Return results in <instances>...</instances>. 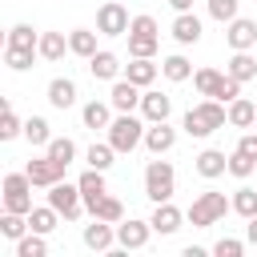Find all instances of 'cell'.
<instances>
[{"label": "cell", "instance_id": "6da1fadb", "mask_svg": "<svg viewBox=\"0 0 257 257\" xmlns=\"http://www.w3.org/2000/svg\"><path fill=\"white\" fill-rule=\"evenodd\" d=\"M225 124H229V104L217 100V96H205V100L193 104V108L185 112V120H181V128H185L189 137H197V141H205L209 133L225 128Z\"/></svg>", "mask_w": 257, "mask_h": 257}, {"label": "cell", "instance_id": "7a4b0ae2", "mask_svg": "<svg viewBox=\"0 0 257 257\" xmlns=\"http://www.w3.org/2000/svg\"><path fill=\"white\" fill-rule=\"evenodd\" d=\"M225 213H233V197H225V193H213V189H205V193H197L193 197V205H189V225L193 229H209V225H217Z\"/></svg>", "mask_w": 257, "mask_h": 257}, {"label": "cell", "instance_id": "3957f363", "mask_svg": "<svg viewBox=\"0 0 257 257\" xmlns=\"http://www.w3.org/2000/svg\"><path fill=\"white\" fill-rule=\"evenodd\" d=\"M145 128H149V124L137 120L133 112H116L104 133H108V145H112L116 153H133L137 145H145Z\"/></svg>", "mask_w": 257, "mask_h": 257}, {"label": "cell", "instance_id": "277c9868", "mask_svg": "<svg viewBox=\"0 0 257 257\" xmlns=\"http://www.w3.org/2000/svg\"><path fill=\"white\" fill-rule=\"evenodd\" d=\"M173 193H177V173H173V165L169 161H149L145 165V197L153 201V205H161V201H173Z\"/></svg>", "mask_w": 257, "mask_h": 257}, {"label": "cell", "instance_id": "5b68a950", "mask_svg": "<svg viewBox=\"0 0 257 257\" xmlns=\"http://www.w3.org/2000/svg\"><path fill=\"white\" fill-rule=\"evenodd\" d=\"M157 48H161L157 20L149 12L133 16V24H128V56H157Z\"/></svg>", "mask_w": 257, "mask_h": 257}, {"label": "cell", "instance_id": "8992f818", "mask_svg": "<svg viewBox=\"0 0 257 257\" xmlns=\"http://www.w3.org/2000/svg\"><path fill=\"white\" fill-rule=\"evenodd\" d=\"M32 189H36V185H32L28 173H8V177H4V209L28 217V213H32Z\"/></svg>", "mask_w": 257, "mask_h": 257}, {"label": "cell", "instance_id": "52a82bcc", "mask_svg": "<svg viewBox=\"0 0 257 257\" xmlns=\"http://www.w3.org/2000/svg\"><path fill=\"white\" fill-rule=\"evenodd\" d=\"M48 205L64 217V221H76L84 213V197H80V185H68V181H56L48 189Z\"/></svg>", "mask_w": 257, "mask_h": 257}, {"label": "cell", "instance_id": "ba28073f", "mask_svg": "<svg viewBox=\"0 0 257 257\" xmlns=\"http://www.w3.org/2000/svg\"><path fill=\"white\" fill-rule=\"evenodd\" d=\"M128 24H133V16H128V8L116 4V0H104V4L96 8V32H100V36H128Z\"/></svg>", "mask_w": 257, "mask_h": 257}, {"label": "cell", "instance_id": "9c48e42d", "mask_svg": "<svg viewBox=\"0 0 257 257\" xmlns=\"http://www.w3.org/2000/svg\"><path fill=\"white\" fill-rule=\"evenodd\" d=\"M225 44H229L233 52H253V48H257V20H249V16L229 20V24H225Z\"/></svg>", "mask_w": 257, "mask_h": 257}, {"label": "cell", "instance_id": "30bf717a", "mask_svg": "<svg viewBox=\"0 0 257 257\" xmlns=\"http://www.w3.org/2000/svg\"><path fill=\"white\" fill-rule=\"evenodd\" d=\"M64 169H68V165L52 161L48 153H44V157H32V161L24 165V173L32 177V185H36V189H52L56 181H64Z\"/></svg>", "mask_w": 257, "mask_h": 257}, {"label": "cell", "instance_id": "8fae6325", "mask_svg": "<svg viewBox=\"0 0 257 257\" xmlns=\"http://www.w3.org/2000/svg\"><path fill=\"white\" fill-rule=\"evenodd\" d=\"M153 233H157L153 221H137V217L116 221V245H120V249H145Z\"/></svg>", "mask_w": 257, "mask_h": 257}, {"label": "cell", "instance_id": "7c38bea8", "mask_svg": "<svg viewBox=\"0 0 257 257\" xmlns=\"http://www.w3.org/2000/svg\"><path fill=\"white\" fill-rule=\"evenodd\" d=\"M80 241H84V249H92V253H108V249L116 245V225H112V221H100V217H92V221L84 225Z\"/></svg>", "mask_w": 257, "mask_h": 257}, {"label": "cell", "instance_id": "4fadbf2b", "mask_svg": "<svg viewBox=\"0 0 257 257\" xmlns=\"http://www.w3.org/2000/svg\"><path fill=\"white\" fill-rule=\"evenodd\" d=\"M141 96H145V88L133 84L128 76L112 80V88H108V104H112L116 112H133V108H141Z\"/></svg>", "mask_w": 257, "mask_h": 257}, {"label": "cell", "instance_id": "5bb4252c", "mask_svg": "<svg viewBox=\"0 0 257 257\" xmlns=\"http://www.w3.org/2000/svg\"><path fill=\"white\" fill-rule=\"evenodd\" d=\"M173 145H177V128H173L169 120H153V124L145 128V149H149L153 157H165Z\"/></svg>", "mask_w": 257, "mask_h": 257}, {"label": "cell", "instance_id": "9a60e30c", "mask_svg": "<svg viewBox=\"0 0 257 257\" xmlns=\"http://www.w3.org/2000/svg\"><path fill=\"white\" fill-rule=\"evenodd\" d=\"M193 169H197V177L217 181V177H225V173H229V157H225L221 149H201V153L193 157Z\"/></svg>", "mask_w": 257, "mask_h": 257}, {"label": "cell", "instance_id": "2e32d148", "mask_svg": "<svg viewBox=\"0 0 257 257\" xmlns=\"http://www.w3.org/2000/svg\"><path fill=\"white\" fill-rule=\"evenodd\" d=\"M88 72H92V80H120L124 64H120V56H116V52L96 48V56H88Z\"/></svg>", "mask_w": 257, "mask_h": 257}, {"label": "cell", "instance_id": "e0dca14e", "mask_svg": "<svg viewBox=\"0 0 257 257\" xmlns=\"http://www.w3.org/2000/svg\"><path fill=\"white\" fill-rule=\"evenodd\" d=\"M149 221H153V229H157L161 237H173V233L185 225V213H181L173 201H161V205L153 209V217H149Z\"/></svg>", "mask_w": 257, "mask_h": 257}, {"label": "cell", "instance_id": "ac0fdd59", "mask_svg": "<svg viewBox=\"0 0 257 257\" xmlns=\"http://www.w3.org/2000/svg\"><path fill=\"white\" fill-rule=\"evenodd\" d=\"M124 76H128L133 84H141V88H153V80L161 76V64H153V56H128Z\"/></svg>", "mask_w": 257, "mask_h": 257}, {"label": "cell", "instance_id": "d6986e66", "mask_svg": "<svg viewBox=\"0 0 257 257\" xmlns=\"http://www.w3.org/2000/svg\"><path fill=\"white\" fill-rule=\"evenodd\" d=\"M141 116L153 124V120H169L173 116V100L165 96V92H157V88H145V96H141Z\"/></svg>", "mask_w": 257, "mask_h": 257}, {"label": "cell", "instance_id": "ffe728a7", "mask_svg": "<svg viewBox=\"0 0 257 257\" xmlns=\"http://www.w3.org/2000/svg\"><path fill=\"white\" fill-rule=\"evenodd\" d=\"M169 32H173V40H177V44H197L205 28H201V16H193V12H177Z\"/></svg>", "mask_w": 257, "mask_h": 257}, {"label": "cell", "instance_id": "44dd1931", "mask_svg": "<svg viewBox=\"0 0 257 257\" xmlns=\"http://www.w3.org/2000/svg\"><path fill=\"white\" fill-rule=\"evenodd\" d=\"M48 104L60 108V112L72 108V104H76V80H72V76H52V80H48Z\"/></svg>", "mask_w": 257, "mask_h": 257}, {"label": "cell", "instance_id": "7402d4cb", "mask_svg": "<svg viewBox=\"0 0 257 257\" xmlns=\"http://www.w3.org/2000/svg\"><path fill=\"white\" fill-rule=\"evenodd\" d=\"M76 185H80V197H84V209H92L104 193H108V185H104V173L100 169H84L80 177H76Z\"/></svg>", "mask_w": 257, "mask_h": 257}, {"label": "cell", "instance_id": "603a6c76", "mask_svg": "<svg viewBox=\"0 0 257 257\" xmlns=\"http://www.w3.org/2000/svg\"><path fill=\"white\" fill-rule=\"evenodd\" d=\"M36 52H40V60L56 64V60H64V52H72V48H68V36H64V32H40Z\"/></svg>", "mask_w": 257, "mask_h": 257}, {"label": "cell", "instance_id": "cb8c5ba5", "mask_svg": "<svg viewBox=\"0 0 257 257\" xmlns=\"http://www.w3.org/2000/svg\"><path fill=\"white\" fill-rule=\"evenodd\" d=\"M112 112H116V108H112L108 100H88V104L80 108V120H84V128L96 133V128H108V124H112Z\"/></svg>", "mask_w": 257, "mask_h": 257}, {"label": "cell", "instance_id": "d4e9b609", "mask_svg": "<svg viewBox=\"0 0 257 257\" xmlns=\"http://www.w3.org/2000/svg\"><path fill=\"white\" fill-rule=\"evenodd\" d=\"M229 124L233 128H253L257 124V100H249V96L229 100Z\"/></svg>", "mask_w": 257, "mask_h": 257}, {"label": "cell", "instance_id": "484cf974", "mask_svg": "<svg viewBox=\"0 0 257 257\" xmlns=\"http://www.w3.org/2000/svg\"><path fill=\"white\" fill-rule=\"evenodd\" d=\"M96 36L100 32H92V28H72L68 32V48H72V56H96Z\"/></svg>", "mask_w": 257, "mask_h": 257}, {"label": "cell", "instance_id": "4316f807", "mask_svg": "<svg viewBox=\"0 0 257 257\" xmlns=\"http://www.w3.org/2000/svg\"><path fill=\"white\" fill-rule=\"evenodd\" d=\"M225 72H229V76H237L241 84H245V80H253V76H257V56H253V52H233V56H229V64H225Z\"/></svg>", "mask_w": 257, "mask_h": 257}, {"label": "cell", "instance_id": "83f0119b", "mask_svg": "<svg viewBox=\"0 0 257 257\" xmlns=\"http://www.w3.org/2000/svg\"><path fill=\"white\" fill-rule=\"evenodd\" d=\"M24 141H28L32 149H48V141H52V124H48L44 116H28V120H24Z\"/></svg>", "mask_w": 257, "mask_h": 257}, {"label": "cell", "instance_id": "f1b7e54d", "mask_svg": "<svg viewBox=\"0 0 257 257\" xmlns=\"http://www.w3.org/2000/svg\"><path fill=\"white\" fill-rule=\"evenodd\" d=\"M60 221H64V217H60L52 205H32V213H28V225H32L36 233H44V237H48V233H52Z\"/></svg>", "mask_w": 257, "mask_h": 257}, {"label": "cell", "instance_id": "f546056e", "mask_svg": "<svg viewBox=\"0 0 257 257\" xmlns=\"http://www.w3.org/2000/svg\"><path fill=\"white\" fill-rule=\"evenodd\" d=\"M36 56H40L36 48H20V44H4V64H8L12 72H28Z\"/></svg>", "mask_w": 257, "mask_h": 257}, {"label": "cell", "instance_id": "4dcf8cb0", "mask_svg": "<svg viewBox=\"0 0 257 257\" xmlns=\"http://www.w3.org/2000/svg\"><path fill=\"white\" fill-rule=\"evenodd\" d=\"M161 76H165V80H173V84H181V80H189V76H193V64H189L181 52H173V56H165V60H161Z\"/></svg>", "mask_w": 257, "mask_h": 257}, {"label": "cell", "instance_id": "1f68e13d", "mask_svg": "<svg viewBox=\"0 0 257 257\" xmlns=\"http://www.w3.org/2000/svg\"><path fill=\"white\" fill-rule=\"evenodd\" d=\"M112 157H116V149H112L108 141H92V145H88V153H84L88 169H100V173H108V169H112Z\"/></svg>", "mask_w": 257, "mask_h": 257}, {"label": "cell", "instance_id": "d6a6232c", "mask_svg": "<svg viewBox=\"0 0 257 257\" xmlns=\"http://www.w3.org/2000/svg\"><path fill=\"white\" fill-rule=\"evenodd\" d=\"M88 217H100V221H124V205H120V197H112V193H104L92 209H88Z\"/></svg>", "mask_w": 257, "mask_h": 257}, {"label": "cell", "instance_id": "836d02e7", "mask_svg": "<svg viewBox=\"0 0 257 257\" xmlns=\"http://www.w3.org/2000/svg\"><path fill=\"white\" fill-rule=\"evenodd\" d=\"M28 229H32V225H28V217H24V213H8V209H4V217H0V237L20 241Z\"/></svg>", "mask_w": 257, "mask_h": 257}, {"label": "cell", "instance_id": "e575fe53", "mask_svg": "<svg viewBox=\"0 0 257 257\" xmlns=\"http://www.w3.org/2000/svg\"><path fill=\"white\" fill-rule=\"evenodd\" d=\"M48 253V241H44V233H36V229H28L20 241H16V257H44Z\"/></svg>", "mask_w": 257, "mask_h": 257}, {"label": "cell", "instance_id": "d590c367", "mask_svg": "<svg viewBox=\"0 0 257 257\" xmlns=\"http://www.w3.org/2000/svg\"><path fill=\"white\" fill-rule=\"evenodd\" d=\"M44 153H48L52 161H60V165H72V161H76V141H72V137H52Z\"/></svg>", "mask_w": 257, "mask_h": 257}, {"label": "cell", "instance_id": "8d00e7d4", "mask_svg": "<svg viewBox=\"0 0 257 257\" xmlns=\"http://www.w3.org/2000/svg\"><path fill=\"white\" fill-rule=\"evenodd\" d=\"M233 213L237 217H257V189H249V185H241L237 193H233Z\"/></svg>", "mask_w": 257, "mask_h": 257}, {"label": "cell", "instance_id": "74e56055", "mask_svg": "<svg viewBox=\"0 0 257 257\" xmlns=\"http://www.w3.org/2000/svg\"><path fill=\"white\" fill-rule=\"evenodd\" d=\"M221 76H225V72H217V68H197V72H193V88H197L201 96H213L217 84H221Z\"/></svg>", "mask_w": 257, "mask_h": 257}, {"label": "cell", "instance_id": "f35d334b", "mask_svg": "<svg viewBox=\"0 0 257 257\" xmlns=\"http://www.w3.org/2000/svg\"><path fill=\"white\" fill-rule=\"evenodd\" d=\"M253 169H257V161H253L249 153H241V149H233V153H229V177L245 181V177H253Z\"/></svg>", "mask_w": 257, "mask_h": 257}, {"label": "cell", "instance_id": "ab89813d", "mask_svg": "<svg viewBox=\"0 0 257 257\" xmlns=\"http://www.w3.org/2000/svg\"><path fill=\"white\" fill-rule=\"evenodd\" d=\"M8 44H20V48H36L40 44V32L32 24H12L8 28Z\"/></svg>", "mask_w": 257, "mask_h": 257}, {"label": "cell", "instance_id": "60d3db41", "mask_svg": "<svg viewBox=\"0 0 257 257\" xmlns=\"http://www.w3.org/2000/svg\"><path fill=\"white\" fill-rule=\"evenodd\" d=\"M209 16L221 20V24H229V20L241 16V0H209Z\"/></svg>", "mask_w": 257, "mask_h": 257}, {"label": "cell", "instance_id": "b9f144b4", "mask_svg": "<svg viewBox=\"0 0 257 257\" xmlns=\"http://www.w3.org/2000/svg\"><path fill=\"white\" fill-rule=\"evenodd\" d=\"M16 137H24V120H20L16 108L8 104V108H4V120H0V141H16Z\"/></svg>", "mask_w": 257, "mask_h": 257}, {"label": "cell", "instance_id": "7bdbcfd3", "mask_svg": "<svg viewBox=\"0 0 257 257\" xmlns=\"http://www.w3.org/2000/svg\"><path fill=\"white\" fill-rule=\"evenodd\" d=\"M213 96H217V100H225V104H229V100H237V96H241V80H237V76H229V72H225V76H221V84H217V92H213Z\"/></svg>", "mask_w": 257, "mask_h": 257}, {"label": "cell", "instance_id": "ee69618b", "mask_svg": "<svg viewBox=\"0 0 257 257\" xmlns=\"http://www.w3.org/2000/svg\"><path fill=\"white\" fill-rule=\"evenodd\" d=\"M245 245H249V241H237V237H221V241L213 245V253H217V257H241V253H245Z\"/></svg>", "mask_w": 257, "mask_h": 257}, {"label": "cell", "instance_id": "f6af8a7d", "mask_svg": "<svg viewBox=\"0 0 257 257\" xmlns=\"http://www.w3.org/2000/svg\"><path fill=\"white\" fill-rule=\"evenodd\" d=\"M237 149H241V153H249V157L257 161V128H249V133H241V141H237Z\"/></svg>", "mask_w": 257, "mask_h": 257}, {"label": "cell", "instance_id": "bcb514c9", "mask_svg": "<svg viewBox=\"0 0 257 257\" xmlns=\"http://www.w3.org/2000/svg\"><path fill=\"white\" fill-rule=\"evenodd\" d=\"M245 241H249V245H257V217H249V221H245Z\"/></svg>", "mask_w": 257, "mask_h": 257}, {"label": "cell", "instance_id": "7dc6e473", "mask_svg": "<svg viewBox=\"0 0 257 257\" xmlns=\"http://www.w3.org/2000/svg\"><path fill=\"white\" fill-rule=\"evenodd\" d=\"M173 12H193V0H169Z\"/></svg>", "mask_w": 257, "mask_h": 257}, {"label": "cell", "instance_id": "c3c4849f", "mask_svg": "<svg viewBox=\"0 0 257 257\" xmlns=\"http://www.w3.org/2000/svg\"><path fill=\"white\" fill-rule=\"evenodd\" d=\"M253 128H257V124H253Z\"/></svg>", "mask_w": 257, "mask_h": 257}]
</instances>
